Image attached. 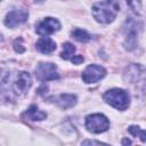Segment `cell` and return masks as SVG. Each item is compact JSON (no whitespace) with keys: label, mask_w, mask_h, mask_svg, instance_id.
<instances>
[{"label":"cell","mask_w":146,"mask_h":146,"mask_svg":"<svg viewBox=\"0 0 146 146\" xmlns=\"http://www.w3.org/2000/svg\"><path fill=\"white\" fill-rule=\"evenodd\" d=\"M31 84L32 80L27 72H7L0 81V94L6 96L7 100H14L16 97L24 95Z\"/></svg>","instance_id":"cell-1"},{"label":"cell","mask_w":146,"mask_h":146,"mask_svg":"<svg viewBox=\"0 0 146 146\" xmlns=\"http://www.w3.org/2000/svg\"><path fill=\"white\" fill-rule=\"evenodd\" d=\"M120 6L116 0H104L95 3L91 7L94 18L102 24H108L113 22L119 14Z\"/></svg>","instance_id":"cell-2"},{"label":"cell","mask_w":146,"mask_h":146,"mask_svg":"<svg viewBox=\"0 0 146 146\" xmlns=\"http://www.w3.org/2000/svg\"><path fill=\"white\" fill-rule=\"evenodd\" d=\"M103 97L107 104H110L111 106H113L114 108L120 110V111L127 110L130 104V97H129L128 92L122 89L114 88V89L107 90Z\"/></svg>","instance_id":"cell-3"},{"label":"cell","mask_w":146,"mask_h":146,"mask_svg":"<svg viewBox=\"0 0 146 146\" xmlns=\"http://www.w3.org/2000/svg\"><path fill=\"white\" fill-rule=\"evenodd\" d=\"M86 128L90 132L100 133L110 128V121L103 114H91L86 117Z\"/></svg>","instance_id":"cell-4"},{"label":"cell","mask_w":146,"mask_h":146,"mask_svg":"<svg viewBox=\"0 0 146 146\" xmlns=\"http://www.w3.org/2000/svg\"><path fill=\"white\" fill-rule=\"evenodd\" d=\"M35 76L40 81H51L59 78L57 67L52 63H40L35 68Z\"/></svg>","instance_id":"cell-5"},{"label":"cell","mask_w":146,"mask_h":146,"mask_svg":"<svg viewBox=\"0 0 146 146\" xmlns=\"http://www.w3.org/2000/svg\"><path fill=\"white\" fill-rule=\"evenodd\" d=\"M60 29V23L58 19L52 18V17H46L41 22H39L35 26V32L39 35L47 36L49 34H52L54 32L58 31Z\"/></svg>","instance_id":"cell-6"},{"label":"cell","mask_w":146,"mask_h":146,"mask_svg":"<svg viewBox=\"0 0 146 146\" xmlns=\"http://www.w3.org/2000/svg\"><path fill=\"white\" fill-rule=\"evenodd\" d=\"M106 75V70L100 65H89L82 72V80L86 83H95Z\"/></svg>","instance_id":"cell-7"},{"label":"cell","mask_w":146,"mask_h":146,"mask_svg":"<svg viewBox=\"0 0 146 146\" xmlns=\"http://www.w3.org/2000/svg\"><path fill=\"white\" fill-rule=\"evenodd\" d=\"M29 14L23 9H14L6 15L5 24L8 27H16L27 21Z\"/></svg>","instance_id":"cell-8"},{"label":"cell","mask_w":146,"mask_h":146,"mask_svg":"<svg viewBox=\"0 0 146 146\" xmlns=\"http://www.w3.org/2000/svg\"><path fill=\"white\" fill-rule=\"evenodd\" d=\"M36 49L42 54H51L56 49V43L48 36H42L36 42Z\"/></svg>","instance_id":"cell-9"},{"label":"cell","mask_w":146,"mask_h":146,"mask_svg":"<svg viewBox=\"0 0 146 146\" xmlns=\"http://www.w3.org/2000/svg\"><path fill=\"white\" fill-rule=\"evenodd\" d=\"M57 104L62 108H70L76 104V97L74 95H71V94H63L58 97Z\"/></svg>","instance_id":"cell-10"},{"label":"cell","mask_w":146,"mask_h":146,"mask_svg":"<svg viewBox=\"0 0 146 146\" xmlns=\"http://www.w3.org/2000/svg\"><path fill=\"white\" fill-rule=\"evenodd\" d=\"M25 115L27 116V119L32 120V121H41L44 120L47 117V114L42 111H40L35 105H32L27 108V111L25 112Z\"/></svg>","instance_id":"cell-11"},{"label":"cell","mask_w":146,"mask_h":146,"mask_svg":"<svg viewBox=\"0 0 146 146\" xmlns=\"http://www.w3.org/2000/svg\"><path fill=\"white\" fill-rule=\"evenodd\" d=\"M72 35L79 42H88L91 39L90 34L87 31L82 30V29H75L74 31H72Z\"/></svg>","instance_id":"cell-12"},{"label":"cell","mask_w":146,"mask_h":146,"mask_svg":"<svg viewBox=\"0 0 146 146\" xmlns=\"http://www.w3.org/2000/svg\"><path fill=\"white\" fill-rule=\"evenodd\" d=\"M74 51H75L74 46L72 43H70V42H65L63 44V51L60 54V57L63 59H66V60L71 59L73 57V55H74Z\"/></svg>","instance_id":"cell-13"},{"label":"cell","mask_w":146,"mask_h":146,"mask_svg":"<svg viewBox=\"0 0 146 146\" xmlns=\"http://www.w3.org/2000/svg\"><path fill=\"white\" fill-rule=\"evenodd\" d=\"M129 132L131 133V135H133V136H139V138L141 139V141H145V131L144 130H141V129H139V127H136V125H131L129 129Z\"/></svg>","instance_id":"cell-14"},{"label":"cell","mask_w":146,"mask_h":146,"mask_svg":"<svg viewBox=\"0 0 146 146\" xmlns=\"http://www.w3.org/2000/svg\"><path fill=\"white\" fill-rule=\"evenodd\" d=\"M71 60H72L74 64H80V63H82V62H83V57H82V56L76 55V56H73V57L71 58Z\"/></svg>","instance_id":"cell-15"},{"label":"cell","mask_w":146,"mask_h":146,"mask_svg":"<svg viewBox=\"0 0 146 146\" xmlns=\"http://www.w3.org/2000/svg\"><path fill=\"white\" fill-rule=\"evenodd\" d=\"M82 144H83V145H87V144H97V145H100V144H103V143H100V141H94V140H86V141H83Z\"/></svg>","instance_id":"cell-16"},{"label":"cell","mask_w":146,"mask_h":146,"mask_svg":"<svg viewBox=\"0 0 146 146\" xmlns=\"http://www.w3.org/2000/svg\"><path fill=\"white\" fill-rule=\"evenodd\" d=\"M123 143H124V144H130V141H129V140H127V139H125V140H123Z\"/></svg>","instance_id":"cell-17"}]
</instances>
